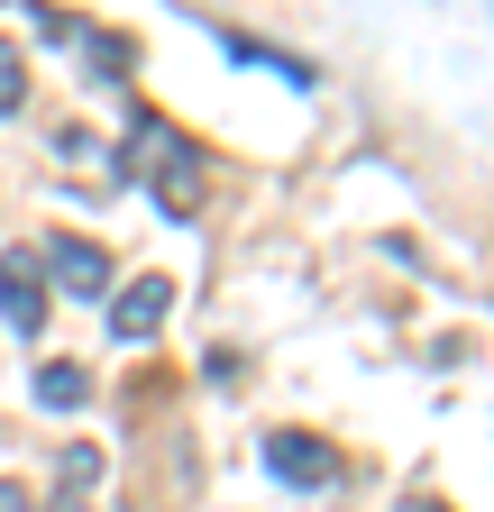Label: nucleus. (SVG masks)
Returning <instances> with one entry per match:
<instances>
[{
    "label": "nucleus",
    "instance_id": "nucleus-1",
    "mask_svg": "<svg viewBox=\"0 0 494 512\" xmlns=\"http://www.w3.org/2000/svg\"><path fill=\"white\" fill-rule=\"evenodd\" d=\"M119 174H138V183L156 192L165 220H193V211H202V147L183 138V128H165V119H138V128H129Z\"/></svg>",
    "mask_w": 494,
    "mask_h": 512
},
{
    "label": "nucleus",
    "instance_id": "nucleus-2",
    "mask_svg": "<svg viewBox=\"0 0 494 512\" xmlns=\"http://www.w3.org/2000/svg\"><path fill=\"white\" fill-rule=\"evenodd\" d=\"M37 266H46V284L65 293V302H110L119 293V275H110V247H92V238H46L37 247Z\"/></svg>",
    "mask_w": 494,
    "mask_h": 512
},
{
    "label": "nucleus",
    "instance_id": "nucleus-3",
    "mask_svg": "<svg viewBox=\"0 0 494 512\" xmlns=\"http://www.w3.org/2000/svg\"><path fill=\"white\" fill-rule=\"evenodd\" d=\"M266 467H275V485L321 494V485H339V448L312 439V430H275V439H266Z\"/></svg>",
    "mask_w": 494,
    "mask_h": 512
},
{
    "label": "nucleus",
    "instance_id": "nucleus-4",
    "mask_svg": "<svg viewBox=\"0 0 494 512\" xmlns=\"http://www.w3.org/2000/svg\"><path fill=\"white\" fill-rule=\"evenodd\" d=\"M0 320H10L19 339H37V320H46V266H37V247L0 256Z\"/></svg>",
    "mask_w": 494,
    "mask_h": 512
},
{
    "label": "nucleus",
    "instance_id": "nucleus-5",
    "mask_svg": "<svg viewBox=\"0 0 494 512\" xmlns=\"http://www.w3.org/2000/svg\"><path fill=\"white\" fill-rule=\"evenodd\" d=\"M165 311H174V284H165V275H138L129 293H110V339H119V348H147V339L165 330Z\"/></svg>",
    "mask_w": 494,
    "mask_h": 512
},
{
    "label": "nucleus",
    "instance_id": "nucleus-6",
    "mask_svg": "<svg viewBox=\"0 0 494 512\" xmlns=\"http://www.w3.org/2000/svg\"><path fill=\"white\" fill-rule=\"evenodd\" d=\"M37 403H46V412H83V403H92V375H83L74 357L37 366Z\"/></svg>",
    "mask_w": 494,
    "mask_h": 512
},
{
    "label": "nucleus",
    "instance_id": "nucleus-7",
    "mask_svg": "<svg viewBox=\"0 0 494 512\" xmlns=\"http://www.w3.org/2000/svg\"><path fill=\"white\" fill-rule=\"evenodd\" d=\"M74 46H83V64H92L83 83H129V37H101V28H83Z\"/></svg>",
    "mask_w": 494,
    "mask_h": 512
},
{
    "label": "nucleus",
    "instance_id": "nucleus-8",
    "mask_svg": "<svg viewBox=\"0 0 494 512\" xmlns=\"http://www.w3.org/2000/svg\"><path fill=\"white\" fill-rule=\"evenodd\" d=\"M19 101H28V55H19V46H0V119H10Z\"/></svg>",
    "mask_w": 494,
    "mask_h": 512
},
{
    "label": "nucleus",
    "instance_id": "nucleus-9",
    "mask_svg": "<svg viewBox=\"0 0 494 512\" xmlns=\"http://www.w3.org/2000/svg\"><path fill=\"white\" fill-rule=\"evenodd\" d=\"M0 512H28V485H10V476H0Z\"/></svg>",
    "mask_w": 494,
    "mask_h": 512
},
{
    "label": "nucleus",
    "instance_id": "nucleus-10",
    "mask_svg": "<svg viewBox=\"0 0 494 512\" xmlns=\"http://www.w3.org/2000/svg\"><path fill=\"white\" fill-rule=\"evenodd\" d=\"M412 512H449V503H430V494H421V503H412Z\"/></svg>",
    "mask_w": 494,
    "mask_h": 512
}]
</instances>
